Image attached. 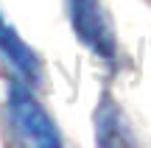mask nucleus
<instances>
[{"instance_id":"nucleus-2","label":"nucleus","mask_w":151,"mask_h":148,"mask_svg":"<svg viewBox=\"0 0 151 148\" xmlns=\"http://www.w3.org/2000/svg\"><path fill=\"white\" fill-rule=\"evenodd\" d=\"M70 14H73V25L78 31V36L95 53L112 56V34L106 28L101 9H98V0H70Z\"/></svg>"},{"instance_id":"nucleus-4","label":"nucleus","mask_w":151,"mask_h":148,"mask_svg":"<svg viewBox=\"0 0 151 148\" xmlns=\"http://www.w3.org/2000/svg\"><path fill=\"white\" fill-rule=\"evenodd\" d=\"M0 50L6 53V59L20 70L22 78L28 81H37L39 78V61H37V53L22 42V36L14 31V28L6 22V17L0 14Z\"/></svg>"},{"instance_id":"nucleus-3","label":"nucleus","mask_w":151,"mask_h":148,"mask_svg":"<svg viewBox=\"0 0 151 148\" xmlns=\"http://www.w3.org/2000/svg\"><path fill=\"white\" fill-rule=\"evenodd\" d=\"M95 145L98 148H137L129 120L112 98H101L95 112Z\"/></svg>"},{"instance_id":"nucleus-1","label":"nucleus","mask_w":151,"mask_h":148,"mask_svg":"<svg viewBox=\"0 0 151 148\" xmlns=\"http://www.w3.org/2000/svg\"><path fill=\"white\" fill-rule=\"evenodd\" d=\"M9 109L22 148H62L53 120L48 117V112L39 106V101L31 95L25 84L20 81L9 84Z\"/></svg>"}]
</instances>
